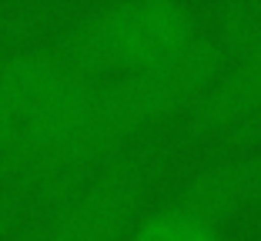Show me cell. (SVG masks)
Here are the masks:
<instances>
[{"mask_svg": "<svg viewBox=\"0 0 261 241\" xmlns=\"http://www.w3.org/2000/svg\"><path fill=\"white\" fill-rule=\"evenodd\" d=\"M174 208L221 228L261 204V148L231 151L191 171L168 198Z\"/></svg>", "mask_w": 261, "mask_h": 241, "instance_id": "cell-4", "label": "cell"}, {"mask_svg": "<svg viewBox=\"0 0 261 241\" xmlns=\"http://www.w3.org/2000/svg\"><path fill=\"white\" fill-rule=\"evenodd\" d=\"M127 241H224V238L218 225L201 221L194 215H188V211L174 208L171 201H164L161 208L147 211L134 225Z\"/></svg>", "mask_w": 261, "mask_h": 241, "instance_id": "cell-6", "label": "cell"}, {"mask_svg": "<svg viewBox=\"0 0 261 241\" xmlns=\"http://www.w3.org/2000/svg\"><path fill=\"white\" fill-rule=\"evenodd\" d=\"M204 34V10L185 0H114L77 10L54 47L94 81L164 61Z\"/></svg>", "mask_w": 261, "mask_h": 241, "instance_id": "cell-1", "label": "cell"}, {"mask_svg": "<svg viewBox=\"0 0 261 241\" xmlns=\"http://www.w3.org/2000/svg\"><path fill=\"white\" fill-rule=\"evenodd\" d=\"M177 134L188 144H215L224 154L261 148V64H228L191 104Z\"/></svg>", "mask_w": 261, "mask_h": 241, "instance_id": "cell-3", "label": "cell"}, {"mask_svg": "<svg viewBox=\"0 0 261 241\" xmlns=\"http://www.w3.org/2000/svg\"><path fill=\"white\" fill-rule=\"evenodd\" d=\"M204 31L228 64H261V0H228L204 14Z\"/></svg>", "mask_w": 261, "mask_h": 241, "instance_id": "cell-5", "label": "cell"}, {"mask_svg": "<svg viewBox=\"0 0 261 241\" xmlns=\"http://www.w3.org/2000/svg\"><path fill=\"white\" fill-rule=\"evenodd\" d=\"M7 27H14V10H7V7H0V34L7 31Z\"/></svg>", "mask_w": 261, "mask_h": 241, "instance_id": "cell-8", "label": "cell"}, {"mask_svg": "<svg viewBox=\"0 0 261 241\" xmlns=\"http://www.w3.org/2000/svg\"><path fill=\"white\" fill-rule=\"evenodd\" d=\"M14 141H17V114L0 91V154H7L14 148Z\"/></svg>", "mask_w": 261, "mask_h": 241, "instance_id": "cell-7", "label": "cell"}, {"mask_svg": "<svg viewBox=\"0 0 261 241\" xmlns=\"http://www.w3.org/2000/svg\"><path fill=\"white\" fill-rule=\"evenodd\" d=\"M164 151L134 144L61 198L17 241H127L161 174Z\"/></svg>", "mask_w": 261, "mask_h": 241, "instance_id": "cell-2", "label": "cell"}]
</instances>
